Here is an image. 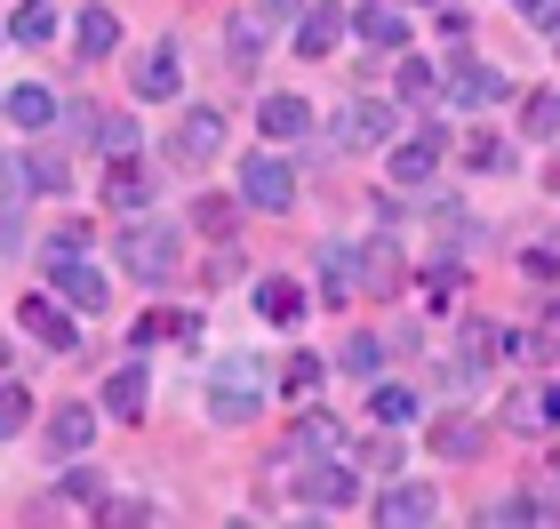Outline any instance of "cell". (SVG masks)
I'll return each mask as SVG.
<instances>
[{"mask_svg": "<svg viewBox=\"0 0 560 529\" xmlns=\"http://www.w3.org/2000/svg\"><path fill=\"white\" fill-rule=\"evenodd\" d=\"M217 153H224V113L217 105H185L176 129H168V161L176 169H209Z\"/></svg>", "mask_w": 560, "mask_h": 529, "instance_id": "6da1fadb", "label": "cell"}, {"mask_svg": "<svg viewBox=\"0 0 560 529\" xmlns=\"http://www.w3.org/2000/svg\"><path fill=\"white\" fill-rule=\"evenodd\" d=\"M176 249H185V233H176V225H129V233H120V265H129L137 281H168Z\"/></svg>", "mask_w": 560, "mask_h": 529, "instance_id": "7a4b0ae2", "label": "cell"}, {"mask_svg": "<svg viewBox=\"0 0 560 529\" xmlns=\"http://www.w3.org/2000/svg\"><path fill=\"white\" fill-rule=\"evenodd\" d=\"M241 200H248V209H265V217L296 209V176H289V161L248 153V161H241Z\"/></svg>", "mask_w": 560, "mask_h": 529, "instance_id": "3957f363", "label": "cell"}, {"mask_svg": "<svg viewBox=\"0 0 560 529\" xmlns=\"http://www.w3.org/2000/svg\"><path fill=\"white\" fill-rule=\"evenodd\" d=\"M129 89H137V96H152V105H161V96H176V89H185V57H176V41H161V48H144V57L129 65Z\"/></svg>", "mask_w": 560, "mask_h": 529, "instance_id": "277c9868", "label": "cell"}, {"mask_svg": "<svg viewBox=\"0 0 560 529\" xmlns=\"http://www.w3.org/2000/svg\"><path fill=\"white\" fill-rule=\"evenodd\" d=\"M337 41H345V9H337V0H304V16H296V57H328Z\"/></svg>", "mask_w": 560, "mask_h": 529, "instance_id": "5b68a950", "label": "cell"}, {"mask_svg": "<svg viewBox=\"0 0 560 529\" xmlns=\"http://www.w3.org/2000/svg\"><path fill=\"white\" fill-rule=\"evenodd\" d=\"M296 497H304V506H320V514H345L352 497H361V482H352L345 465H313V473L296 482Z\"/></svg>", "mask_w": 560, "mask_h": 529, "instance_id": "8992f818", "label": "cell"}, {"mask_svg": "<svg viewBox=\"0 0 560 529\" xmlns=\"http://www.w3.org/2000/svg\"><path fill=\"white\" fill-rule=\"evenodd\" d=\"M89 441H96V410H81V401H65V410L48 417V458H81Z\"/></svg>", "mask_w": 560, "mask_h": 529, "instance_id": "52a82bcc", "label": "cell"}, {"mask_svg": "<svg viewBox=\"0 0 560 529\" xmlns=\"http://www.w3.org/2000/svg\"><path fill=\"white\" fill-rule=\"evenodd\" d=\"M105 200L137 217L144 200H152V169H144V161H129V153H113V169H105Z\"/></svg>", "mask_w": 560, "mask_h": 529, "instance_id": "ba28073f", "label": "cell"}, {"mask_svg": "<svg viewBox=\"0 0 560 529\" xmlns=\"http://www.w3.org/2000/svg\"><path fill=\"white\" fill-rule=\"evenodd\" d=\"M16 321H24V337H40L48 353H72V321L57 313V297H24Z\"/></svg>", "mask_w": 560, "mask_h": 529, "instance_id": "9c48e42d", "label": "cell"}, {"mask_svg": "<svg viewBox=\"0 0 560 529\" xmlns=\"http://www.w3.org/2000/svg\"><path fill=\"white\" fill-rule=\"evenodd\" d=\"M337 137H345V145H385V137H393V105H376V96H352L345 120H337Z\"/></svg>", "mask_w": 560, "mask_h": 529, "instance_id": "30bf717a", "label": "cell"}, {"mask_svg": "<svg viewBox=\"0 0 560 529\" xmlns=\"http://www.w3.org/2000/svg\"><path fill=\"white\" fill-rule=\"evenodd\" d=\"M441 153H448V137H441V129L409 137V145H400V153H393V185H424V176L441 169Z\"/></svg>", "mask_w": 560, "mask_h": 529, "instance_id": "8fae6325", "label": "cell"}, {"mask_svg": "<svg viewBox=\"0 0 560 529\" xmlns=\"http://www.w3.org/2000/svg\"><path fill=\"white\" fill-rule=\"evenodd\" d=\"M432 514H441V497L417 490V482L385 490V506H376V521H385V529H417V521H432Z\"/></svg>", "mask_w": 560, "mask_h": 529, "instance_id": "7c38bea8", "label": "cell"}, {"mask_svg": "<svg viewBox=\"0 0 560 529\" xmlns=\"http://www.w3.org/2000/svg\"><path fill=\"white\" fill-rule=\"evenodd\" d=\"M345 33H361L369 48H409V24H400V9H376V0L345 16Z\"/></svg>", "mask_w": 560, "mask_h": 529, "instance_id": "4fadbf2b", "label": "cell"}, {"mask_svg": "<svg viewBox=\"0 0 560 529\" xmlns=\"http://www.w3.org/2000/svg\"><path fill=\"white\" fill-rule=\"evenodd\" d=\"M57 289H65L81 313H105V297H113V281H105L96 265H81V257H72V265H57Z\"/></svg>", "mask_w": 560, "mask_h": 529, "instance_id": "5bb4252c", "label": "cell"}, {"mask_svg": "<svg viewBox=\"0 0 560 529\" xmlns=\"http://www.w3.org/2000/svg\"><path fill=\"white\" fill-rule=\"evenodd\" d=\"M257 313H265V321H280V330H289V321L304 313V289L289 281V273H265V281H257Z\"/></svg>", "mask_w": 560, "mask_h": 529, "instance_id": "9a60e30c", "label": "cell"}, {"mask_svg": "<svg viewBox=\"0 0 560 529\" xmlns=\"http://www.w3.org/2000/svg\"><path fill=\"white\" fill-rule=\"evenodd\" d=\"M497 96H504V72L497 65H456V105H497Z\"/></svg>", "mask_w": 560, "mask_h": 529, "instance_id": "2e32d148", "label": "cell"}, {"mask_svg": "<svg viewBox=\"0 0 560 529\" xmlns=\"http://www.w3.org/2000/svg\"><path fill=\"white\" fill-rule=\"evenodd\" d=\"M9 120H24V129H48L57 120V96H48L40 81H24V89H9V105H0Z\"/></svg>", "mask_w": 560, "mask_h": 529, "instance_id": "e0dca14e", "label": "cell"}, {"mask_svg": "<svg viewBox=\"0 0 560 529\" xmlns=\"http://www.w3.org/2000/svg\"><path fill=\"white\" fill-rule=\"evenodd\" d=\"M105 410H113V417H144V369H137V361L105 377Z\"/></svg>", "mask_w": 560, "mask_h": 529, "instance_id": "ac0fdd59", "label": "cell"}, {"mask_svg": "<svg viewBox=\"0 0 560 529\" xmlns=\"http://www.w3.org/2000/svg\"><path fill=\"white\" fill-rule=\"evenodd\" d=\"M304 129H313L304 96H265V137H280V145H289V137H304Z\"/></svg>", "mask_w": 560, "mask_h": 529, "instance_id": "d6986e66", "label": "cell"}, {"mask_svg": "<svg viewBox=\"0 0 560 529\" xmlns=\"http://www.w3.org/2000/svg\"><path fill=\"white\" fill-rule=\"evenodd\" d=\"M224 377V386L209 393V410L224 417V425H248V417H257V393H248V386H233V369H217Z\"/></svg>", "mask_w": 560, "mask_h": 529, "instance_id": "ffe728a7", "label": "cell"}, {"mask_svg": "<svg viewBox=\"0 0 560 529\" xmlns=\"http://www.w3.org/2000/svg\"><path fill=\"white\" fill-rule=\"evenodd\" d=\"M296 441H304V458H337V449H345V425L313 410V417H304V425H296Z\"/></svg>", "mask_w": 560, "mask_h": 529, "instance_id": "44dd1931", "label": "cell"}, {"mask_svg": "<svg viewBox=\"0 0 560 529\" xmlns=\"http://www.w3.org/2000/svg\"><path fill=\"white\" fill-rule=\"evenodd\" d=\"M9 33H16V41H24V48H40V41H48V33H57V9H48V0H24V9H16V16H9Z\"/></svg>", "mask_w": 560, "mask_h": 529, "instance_id": "7402d4cb", "label": "cell"}, {"mask_svg": "<svg viewBox=\"0 0 560 529\" xmlns=\"http://www.w3.org/2000/svg\"><path fill=\"white\" fill-rule=\"evenodd\" d=\"M81 48H89V57L120 48V16H113V9H81Z\"/></svg>", "mask_w": 560, "mask_h": 529, "instance_id": "603a6c76", "label": "cell"}, {"mask_svg": "<svg viewBox=\"0 0 560 529\" xmlns=\"http://www.w3.org/2000/svg\"><path fill=\"white\" fill-rule=\"evenodd\" d=\"M224 48H233L224 65H257V48H265V16H241L233 33H224Z\"/></svg>", "mask_w": 560, "mask_h": 529, "instance_id": "cb8c5ba5", "label": "cell"}, {"mask_svg": "<svg viewBox=\"0 0 560 529\" xmlns=\"http://www.w3.org/2000/svg\"><path fill=\"white\" fill-rule=\"evenodd\" d=\"M24 193H65V153H33L24 161Z\"/></svg>", "mask_w": 560, "mask_h": 529, "instance_id": "d4e9b609", "label": "cell"}, {"mask_svg": "<svg viewBox=\"0 0 560 529\" xmlns=\"http://www.w3.org/2000/svg\"><path fill=\"white\" fill-rule=\"evenodd\" d=\"M24 417H33L24 386H9V377H0V441H16V434H24Z\"/></svg>", "mask_w": 560, "mask_h": 529, "instance_id": "484cf974", "label": "cell"}, {"mask_svg": "<svg viewBox=\"0 0 560 529\" xmlns=\"http://www.w3.org/2000/svg\"><path fill=\"white\" fill-rule=\"evenodd\" d=\"M432 89H441V72H432L424 57H409V65H400V96H409V105H432Z\"/></svg>", "mask_w": 560, "mask_h": 529, "instance_id": "4316f807", "label": "cell"}, {"mask_svg": "<svg viewBox=\"0 0 560 529\" xmlns=\"http://www.w3.org/2000/svg\"><path fill=\"white\" fill-rule=\"evenodd\" d=\"M376 417H385V425H409V417H417V386H376Z\"/></svg>", "mask_w": 560, "mask_h": 529, "instance_id": "83f0119b", "label": "cell"}, {"mask_svg": "<svg viewBox=\"0 0 560 529\" xmlns=\"http://www.w3.org/2000/svg\"><path fill=\"white\" fill-rule=\"evenodd\" d=\"M96 153H105V161L113 153H137V120H113L105 113V120H96Z\"/></svg>", "mask_w": 560, "mask_h": 529, "instance_id": "f1b7e54d", "label": "cell"}, {"mask_svg": "<svg viewBox=\"0 0 560 529\" xmlns=\"http://www.w3.org/2000/svg\"><path fill=\"white\" fill-rule=\"evenodd\" d=\"M313 386H320V361H313V353H296V361L280 369V393H289V401H304Z\"/></svg>", "mask_w": 560, "mask_h": 529, "instance_id": "f546056e", "label": "cell"}, {"mask_svg": "<svg viewBox=\"0 0 560 529\" xmlns=\"http://www.w3.org/2000/svg\"><path fill=\"white\" fill-rule=\"evenodd\" d=\"M472 449H480V425L472 417H448L441 425V458H472Z\"/></svg>", "mask_w": 560, "mask_h": 529, "instance_id": "4dcf8cb0", "label": "cell"}, {"mask_svg": "<svg viewBox=\"0 0 560 529\" xmlns=\"http://www.w3.org/2000/svg\"><path fill=\"white\" fill-rule=\"evenodd\" d=\"M489 521H552V506H537V497H504V506H489Z\"/></svg>", "mask_w": 560, "mask_h": 529, "instance_id": "1f68e13d", "label": "cell"}, {"mask_svg": "<svg viewBox=\"0 0 560 529\" xmlns=\"http://www.w3.org/2000/svg\"><path fill=\"white\" fill-rule=\"evenodd\" d=\"M497 353H504V337H497V330H480V321H472V330H465V361L480 369V361H497Z\"/></svg>", "mask_w": 560, "mask_h": 529, "instance_id": "d6a6232c", "label": "cell"}, {"mask_svg": "<svg viewBox=\"0 0 560 529\" xmlns=\"http://www.w3.org/2000/svg\"><path fill=\"white\" fill-rule=\"evenodd\" d=\"M504 425H521V434H537V425H545L537 393H513V401H504Z\"/></svg>", "mask_w": 560, "mask_h": 529, "instance_id": "836d02e7", "label": "cell"}, {"mask_svg": "<svg viewBox=\"0 0 560 529\" xmlns=\"http://www.w3.org/2000/svg\"><path fill=\"white\" fill-rule=\"evenodd\" d=\"M81 249H89L81 233H57V241H40V257H48V273H57V265H72V257H81Z\"/></svg>", "mask_w": 560, "mask_h": 529, "instance_id": "e575fe53", "label": "cell"}, {"mask_svg": "<svg viewBox=\"0 0 560 529\" xmlns=\"http://www.w3.org/2000/svg\"><path fill=\"white\" fill-rule=\"evenodd\" d=\"M376 361H385V353H376V337H352V345H345V369H352V377H369Z\"/></svg>", "mask_w": 560, "mask_h": 529, "instance_id": "d590c367", "label": "cell"}, {"mask_svg": "<svg viewBox=\"0 0 560 529\" xmlns=\"http://www.w3.org/2000/svg\"><path fill=\"white\" fill-rule=\"evenodd\" d=\"M528 129H537V137H560V96H537V105H528Z\"/></svg>", "mask_w": 560, "mask_h": 529, "instance_id": "8d00e7d4", "label": "cell"}, {"mask_svg": "<svg viewBox=\"0 0 560 529\" xmlns=\"http://www.w3.org/2000/svg\"><path fill=\"white\" fill-rule=\"evenodd\" d=\"M192 225H200V233H224V225H233V209H224V200H200Z\"/></svg>", "mask_w": 560, "mask_h": 529, "instance_id": "74e56055", "label": "cell"}, {"mask_svg": "<svg viewBox=\"0 0 560 529\" xmlns=\"http://www.w3.org/2000/svg\"><path fill=\"white\" fill-rule=\"evenodd\" d=\"M168 330H185V321H168V313H152V321H137V345H161Z\"/></svg>", "mask_w": 560, "mask_h": 529, "instance_id": "f35d334b", "label": "cell"}, {"mask_svg": "<svg viewBox=\"0 0 560 529\" xmlns=\"http://www.w3.org/2000/svg\"><path fill=\"white\" fill-rule=\"evenodd\" d=\"M57 497H65V506H81V497H96V473H65V490H57Z\"/></svg>", "mask_w": 560, "mask_h": 529, "instance_id": "ab89813d", "label": "cell"}, {"mask_svg": "<svg viewBox=\"0 0 560 529\" xmlns=\"http://www.w3.org/2000/svg\"><path fill=\"white\" fill-rule=\"evenodd\" d=\"M513 153H504V145H489V137H472V169H504Z\"/></svg>", "mask_w": 560, "mask_h": 529, "instance_id": "60d3db41", "label": "cell"}, {"mask_svg": "<svg viewBox=\"0 0 560 529\" xmlns=\"http://www.w3.org/2000/svg\"><path fill=\"white\" fill-rule=\"evenodd\" d=\"M16 193H24V161L0 153V200H16Z\"/></svg>", "mask_w": 560, "mask_h": 529, "instance_id": "b9f144b4", "label": "cell"}, {"mask_svg": "<svg viewBox=\"0 0 560 529\" xmlns=\"http://www.w3.org/2000/svg\"><path fill=\"white\" fill-rule=\"evenodd\" d=\"M369 465L376 473H400V441H369Z\"/></svg>", "mask_w": 560, "mask_h": 529, "instance_id": "7bdbcfd3", "label": "cell"}, {"mask_svg": "<svg viewBox=\"0 0 560 529\" xmlns=\"http://www.w3.org/2000/svg\"><path fill=\"white\" fill-rule=\"evenodd\" d=\"M105 521H152L144 497H120V506H105Z\"/></svg>", "mask_w": 560, "mask_h": 529, "instance_id": "ee69618b", "label": "cell"}, {"mask_svg": "<svg viewBox=\"0 0 560 529\" xmlns=\"http://www.w3.org/2000/svg\"><path fill=\"white\" fill-rule=\"evenodd\" d=\"M521 16L528 24H560V0H521Z\"/></svg>", "mask_w": 560, "mask_h": 529, "instance_id": "f6af8a7d", "label": "cell"}, {"mask_svg": "<svg viewBox=\"0 0 560 529\" xmlns=\"http://www.w3.org/2000/svg\"><path fill=\"white\" fill-rule=\"evenodd\" d=\"M537 410H545V425H560V386H537Z\"/></svg>", "mask_w": 560, "mask_h": 529, "instance_id": "bcb514c9", "label": "cell"}, {"mask_svg": "<svg viewBox=\"0 0 560 529\" xmlns=\"http://www.w3.org/2000/svg\"><path fill=\"white\" fill-rule=\"evenodd\" d=\"M0 257H16V217H0Z\"/></svg>", "mask_w": 560, "mask_h": 529, "instance_id": "7dc6e473", "label": "cell"}, {"mask_svg": "<svg viewBox=\"0 0 560 529\" xmlns=\"http://www.w3.org/2000/svg\"><path fill=\"white\" fill-rule=\"evenodd\" d=\"M265 9H272V16H296V9H304V0H265Z\"/></svg>", "mask_w": 560, "mask_h": 529, "instance_id": "c3c4849f", "label": "cell"}, {"mask_svg": "<svg viewBox=\"0 0 560 529\" xmlns=\"http://www.w3.org/2000/svg\"><path fill=\"white\" fill-rule=\"evenodd\" d=\"M0 105H9V96H0Z\"/></svg>", "mask_w": 560, "mask_h": 529, "instance_id": "681fc988", "label": "cell"}, {"mask_svg": "<svg viewBox=\"0 0 560 529\" xmlns=\"http://www.w3.org/2000/svg\"><path fill=\"white\" fill-rule=\"evenodd\" d=\"M0 353H9V345H0Z\"/></svg>", "mask_w": 560, "mask_h": 529, "instance_id": "f907efd6", "label": "cell"}]
</instances>
